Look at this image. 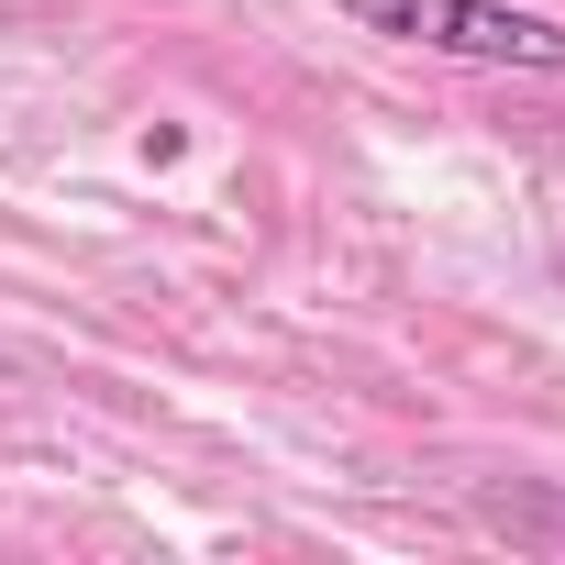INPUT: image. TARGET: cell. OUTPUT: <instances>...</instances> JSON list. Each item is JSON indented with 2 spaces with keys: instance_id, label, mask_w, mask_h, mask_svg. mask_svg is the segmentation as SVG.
I'll list each match as a JSON object with an SVG mask.
<instances>
[{
  "instance_id": "cell-2",
  "label": "cell",
  "mask_w": 565,
  "mask_h": 565,
  "mask_svg": "<svg viewBox=\"0 0 565 565\" xmlns=\"http://www.w3.org/2000/svg\"><path fill=\"white\" fill-rule=\"evenodd\" d=\"M521 521H532V532H554V543H565V510H521Z\"/></svg>"
},
{
  "instance_id": "cell-1",
  "label": "cell",
  "mask_w": 565,
  "mask_h": 565,
  "mask_svg": "<svg viewBox=\"0 0 565 565\" xmlns=\"http://www.w3.org/2000/svg\"><path fill=\"white\" fill-rule=\"evenodd\" d=\"M355 34H388V45H433V56H466V67H532V78H565V23L543 12H510V0H333Z\"/></svg>"
}]
</instances>
